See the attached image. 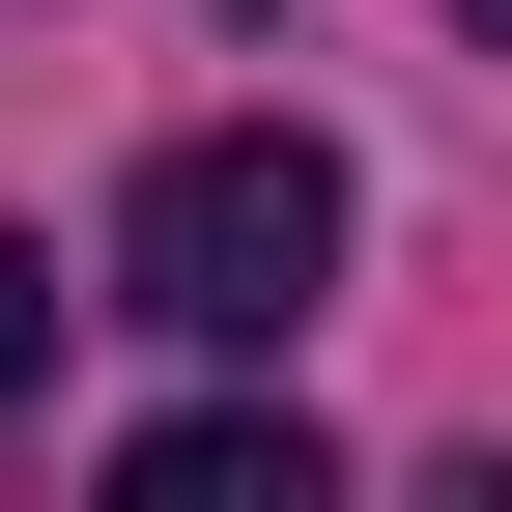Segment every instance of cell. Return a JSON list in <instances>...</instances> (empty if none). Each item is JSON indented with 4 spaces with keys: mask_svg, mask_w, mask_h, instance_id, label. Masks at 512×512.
<instances>
[{
    "mask_svg": "<svg viewBox=\"0 0 512 512\" xmlns=\"http://www.w3.org/2000/svg\"><path fill=\"white\" fill-rule=\"evenodd\" d=\"M313 285H342V143L313 114H200L114 200V313H171V342H285Z\"/></svg>",
    "mask_w": 512,
    "mask_h": 512,
    "instance_id": "1",
    "label": "cell"
},
{
    "mask_svg": "<svg viewBox=\"0 0 512 512\" xmlns=\"http://www.w3.org/2000/svg\"><path fill=\"white\" fill-rule=\"evenodd\" d=\"M114 512H313V427L285 399H171L143 456H114Z\"/></svg>",
    "mask_w": 512,
    "mask_h": 512,
    "instance_id": "2",
    "label": "cell"
},
{
    "mask_svg": "<svg viewBox=\"0 0 512 512\" xmlns=\"http://www.w3.org/2000/svg\"><path fill=\"white\" fill-rule=\"evenodd\" d=\"M29 370H57V256L0 228V399H29Z\"/></svg>",
    "mask_w": 512,
    "mask_h": 512,
    "instance_id": "3",
    "label": "cell"
},
{
    "mask_svg": "<svg viewBox=\"0 0 512 512\" xmlns=\"http://www.w3.org/2000/svg\"><path fill=\"white\" fill-rule=\"evenodd\" d=\"M484 57H512V0H484Z\"/></svg>",
    "mask_w": 512,
    "mask_h": 512,
    "instance_id": "4",
    "label": "cell"
}]
</instances>
